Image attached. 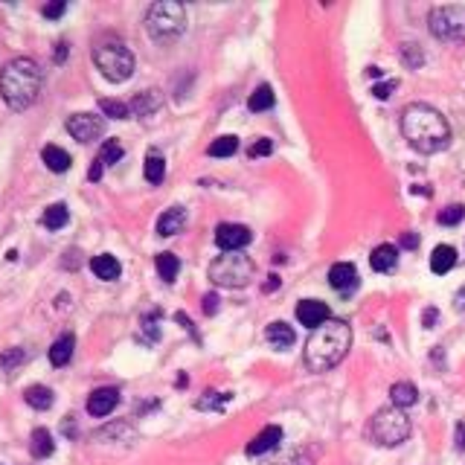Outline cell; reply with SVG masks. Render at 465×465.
Here are the masks:
<instances>
[{
	"instance_id": "9a60e30c",
	"label": "cell",
	"mask_w": 465,
	"mask_h": 465,
	"mask_svg": "<svg viewBox=\"0 0 465 465\" xmlns=\"http://www.w3.org/2000/svg\"><path fill=\"white\" fill-rule=\"evenodd\" d=\"M186 224V209L184 206H169L166 213L157 219V233L160 236H178Z\"/></svg>"
},
{
	"instance_id": "8fae6325",
	"label": "cell",
	"mask_w": 465,
	"mask_h": 465,
	"mask_svg": "<svg viewBox=\"0 0 465 465\" xmlns=\"http://www.w3.org/2000/svg\"><path fill=\"white\" fill-rule=\"evenodd\" d=\"M329 285H331L334 291H341V294L355 291V288H358V268H355L352 262H337V265H331V271H329Z\"/></svg>"
},
{
	"instance_id": "d590c367",
	"label": "cell",
	"mask_w": 465,
	"mask_h": 465,
	"mask_svg": "<svg viewBox=\"0 0 465 465\" xmlns=\"http://www.w3.org/2000/svg\"><path fill=\"white\" fill-rule=\"evenodd\" d=\"M396 88H399V81H396V79H390V81H381V84H375V88H372V96L384 102V99H390V94H393Z\"/></svg>"
},
{
	"instance_id": "836d02e7",
	"label": "cell",
	"mask_w": 465,
	"mask_h": 465,
	"mask_svg": "<svg viewBox=\"0 0 465 465\" xmlns=\"http://www.w3.org/2000/svg\"><path fill=\"white\" fill-rule=\"evenodd\" d=\"M122 154H125V149L116 140H105V146L99 151V160L102 163H116V160H122Z\"/></svg>"
},
{
	"instance_id": "52a82bcc",
	"label": "cell",
	"mask_w": 465,
	"mask_h": 465,
	"mask_svg": "<svg viewBox=\"0 0 465 465\" xmlns=\"http://www.w3.org/2000/svg\"><path fill=\"white\" fill-rule=\"evenodd\" d=\"M94 61L108 81H129L134 73V56L125 44H102L94 50Z\"/></svg>"
},
{
	"instance_id": "3957f363",
	"label": "cell",
	"mask_w": 465,
	"mask_h": 465,
	"mask_svg": "<svg viewBox=\"0 0 465 465\" xmlns=\"http://www.w3.org/2000/svg\"><path fill=\"white\" fill-rule=\"evenodd\" d=\"M41 81H44V73H41L35 59H12L4 70H0V96L12 111H24L29 108L38 94H41Z\"/></svg>"
},
{
	"instance_id": "f35d334b",
	"label": "cell",
	"mask_w": 465,
	"mask_h": 465,
	"mask_svg": "<svg viewBox=\"0 0 465 465\" xmlns=\"http://www.w3.org/2000/svg\"><path fill=\"white\" fill-rule=\"evenodd\" d=\"M64 9H67V4H64V0H59V4L44 6V15H47V18H61V15H64Z\"/></svg>"
},
{
	"instance_id": "1f68e13d",
	"label": "cell",
	"mask_w": 465,
	"mask_h": 465,
	"mask_svg": "<svg viewBox=\"0 0 465 465\" xmlns=\"http://www.w3.org/2000/svg\"><path fill=\"white\" fill-rule=\"evenodd\" d=\"M230 401V393H204V399H198V410H221Z\"/></svg>"
},
{
	"instance_id": "d4e9b609",
	"label": "cell",
	"mask_w": 465,
	"mask_h": 465,
	"mask_svg": "<svg viewBox=\"0 0 465 465\" xmlns=\"http://www.w3.org/2000/svg\"><path fill=\"white\" fill-rule=\"evenodd\" d=\"M24 399H26V404L35 407V410H50V407H53V390H50V387H41V384L26 387Z\"/></svg>"
},
{
	"instance_id": "4fadbf2b",
	"label": "cell",
	"mask_w": 465,
	"mask_h": 465,
	"mask_svg": "<svg viewBox=\"0 0 465 465\" xmlns=\"http://www.w3.org/2000/svg\"><path fill=\"white\" fill-rule=\"evenodd\" d=\"M297 320L303 326H309V329H317V326H323L329 320V306L320 303V300H303L297 306Z\"/></svg>"
},
{
	"instance_id": "603a6c76",
	"label": "cell",
	"mask_w": 465,
	"mask_h": 465,
	"mask_svg": "<svg viewBox=\"0 0 465 465\" xmlns=\"http://www.w3.org/2000/svg\"><path fill=\"white\" fill-rule=\"evenodd\" d=\"M454 265H456V250L451 244L434 247V256H431V271L434 274H448Z\"/></svg>"
},
{
	"instance_id": "30bf717a",
	"label": "cell",
	"mask_w": 465,
	"mask_h": 465,
	"mask_svg": "<svg viewBox=\"0 0 465 465\" xmlns=\"http://www.w3.org/2000/svg\"><path fill=\"white\" fill-rule=\"evenodd\" d=\"M250 241H253V233H250V227H244V224H230V221H224V224L216 227V244H219L224 253L244 250Z\"/></svg>"
},
{
	"instance_id": "ffe728a7",
	"label": "cell",
	"mask_w": 465,
	"mask_h": 465,
	"mask_svg": "<svg viewBox=\"0 0 465 465\" xmlns=\"http://www.w3.org/2000/svg\"><path fill=\"white\" fill-rule=\"evenodd\" d=\"M41 160L47 163V169L50 172H56V175H61V172H67L70 169V154L64 151V149H59V146H44L41 149Z\"/></svg>"
},
{
	"instance_id": "2e32d148",
	"label": "cell",
	"mask_w": 465,
	"mask_h": 465,
	"mask_svg": "<svg viewBox=\"0 0 465 465\" xmlns=\"http://www.w3.org/2000/svg\"><path fill=\"white\" fill-rule=\"evenodd\" d=\"M369 265H372V271H378V274L396 271V265H399V250H396L393 244H378V247L372 250V256H369Z\"/></svg>"
},
{
	"instance_id": "6da1fadb",
	"label": "cell",
	"mask_w": 465,
	"mask_h": 465,
	"mask_svg": "<svg viewBox=\"0 0 465 465\" xmlns=\"http://www.w3.org/2000/svg\"><path fill=\"white\" fill-rule=\"evenodd\" d=\"M401 134L421 154H436L451 140L448 119L434 105H425V102H413V105L404 108V114H401Z\"/></svg>"
},
{
	"instance_id": "ac0fdd59",
	"label": "cell",
	"mask_w": 465,
	"mask_h": 465,
	"mask_svg": "<svg viewBox=\"0 0 465 465\" xmlns=\"http://www.w3.org/2000/svg\"><path fill=\"white\" fill-rule=\"evenodd\" d=\"M91 268H94V274H96L99 279H105V282H114V279H119V274H122V265L116 262V256H111V253H99V256H94V259H91Z\"/></svg>"
},
{
	"instance_id": "7bdbcfd3",
	"label": "cell",
	"mask_w": 465,
	"mask_h": 465,
	"mask_svg": "<svg viewBox=\"0 0 465 465\" xmlns=\"http://www.w3.org/2000/svg\"><path fill=\"white\" fill-rule=\"evenodd\" d=\"M401 244H404V247H416V244H419V239H416L413 233H404V236H401Z\"/></svg>"
},
{
	"instance_id": "9c48e42d",
	"label": "cell",
	"mask_w": 465,
	"mask_h": 465,
	"mask_svg": "<svg viewBox=\"0 0 465 465\" xmlns=\"http://www.w3.org/2000/svg\"><path fill=\"white\" fill-rule=\"evenodd\" d=\"M67 131L79 140V143H94L105 134V119L96 114H73L67 119Z\"/></svg>"
},
{
	"instance_id": "5b68a950",
	"label": "cell",
	"mask_w": 465,
	"mask_h": 465,
	"mask_svg": "<svg viewBox=\"0 0 465 465\" xmlns=\"http://www.w3.org/2000/svg\"><path fill=\"white\" fill-rule=\"evenodd\" d=\"M410 431H413V428H410V419H407V413L399 410V407H384V410H378V413L369 419V428H366L369 439H372L375 445H381V448H396V445L407 442Z\"/></svg>"
},
{
	"instance_id": "60d3db41",
	"label": "cell",
	"mask_w": 465,
	"mask_h": 465,
	"mask_svg": "<svg viewBox=\"0 0 465 465\" xmlns=\"http://www.w3.org/2000/svg\"><path fill=\"white\" fill-rule=\"evenodd\" d=\"M88 178H91V181H99V178H102V160H94V163H91Z\"/></svg>"
},
{
	"instance_id": "7c38bea8",
	"label": "cell",
	"mask_w": 465,
	"mask_h": 465,
	"mask_svg": "<svg viewBox=\"0 0 465 465\" xmlns=\"http://www.w3.org/2000/svg\"><path fill=\"white\" fill-rule=\"evenodd\" d=\"M116 404H119V390H116V387H99V390H94L91 399H88V413L96 416V419H102V416L114 413Z\"/></svg>"
},
{
	"instance_id": "484cf974",
	"label": "cell",
	"mask_w": 465,
	"mask_h": 465,
	"mask_svg": "<svg viewBox=\"0 0 465 465\" xmlns=\"http://www.w3.org/2000/svg\"><path fill=\"white\" fill-rule=\"evenodd\" d=\"M67 221H70V209H67L64 204H53V206H47V213L41 216V224H44L47 230H61Z\"/></svg>"
},
{
	"instance_id": "e0dca14e",
	"label": "cell",
	"mask_w": 465,
	"mask_h": 465,
	"mask_svg": "<svg viewBox=\"0 0 465 465\" xmlns=\"http://www.w3.org/2000/svg\"><path fill=\"white\" fill-rule=\"evenodd\" d=\"M265 337H268V344L276 346V349H288V346H294V341H297L294 329H291L288 323H282V320L271 323V326L265 329Z\"/></svg>"
},
{
	"instance_id": "f1b7e54d",
	"label": "cell",
	"mask_w": 465,
	"mask_h": 465,
	"mask_svg": "<svg viewBox=\"0 0 465 465\" xmlns=\"http://www.w3.org/2000/svg\"><path fill=\"white\" fill-rule=\"evenodd\" d=\"M163 178H166V160L157 151H149V157H146V181L160 184Z\"/></svg>"
},
{
	"instance_id": "83f0119b",
	"label": "cell",
	"mask_w": 465,
	"mask_h": 465,
	"mask_svg": "<svg viewBox=\"0 0 465 465\" xmlns=\"http://www.w3.org/2000/svg\"><path fill=\"white\" fill-rule=\"evenodd\" d=\"M131 108L137 111V116H151V114L160 108V96H157V91L137 94V96H134V102H131Z\"/></svg>"
},
{
	"instance_id": "44dd1931",
	"label": "cell",
	"mask_w": 465,
	"mask_h": 465,
	"mask_svg": "<svg viewBox=\"0 0 465 465\" xmlns=\"http://www.w3.org/2000/svg\"><path fill=\"white\" fill-rule=\"evenodd\" d=\"M390 401H393V407H399V410L413 407V404L419 401V390H416L410 381H399V384L390 387Z\"/></svg>"
},
{
	"instance_id": "4316f807",
	"label": "cell",
	"mask_w": 465,
	"mask_h": 465,
	"mask_svg": "<svg viewBox=\"0 0 465 465\" xmlns=\"http://www.w3.org/2000/svg\"><path fill=\"white\" fill-rule=\"evenodd\" d=\"M154 265H157V274H160L163 282H175V276L181 271V262H178L175 253H160V256L154 259Z\"/></svg>"
},
{
	"instance_id": "d6a6232c",
	"label": "cell",
	"mask_w": 465,
	"mask_h": 465,
	"mask_svg": "<svg viewBox=\"0 0 465 465\" xmlns=\"http://www.w3.org/2000/svg\"><path fill=\"white\" fill-rule=\"evenodd\" d=\"M439 219V224H445V227H454V224H459L462 219H465V206H459V204H451V206H445L442 213L436 216Z\"/></svg>"
},
{
	"instance_id": "f6af8a7d",
	"label": "cell",
	"mask_w": 465,
	"mask_h": 465,
	"mask_svg": "<svg viewBox=\"0 0 465 465\" xmlns=\"http://www.w3.org/2000/svg\"><path fill=\"white\" fill-rule=\"evenodd\" d=\"M64 56H67V44H59V50H56V61H64Z\"/></svg>"
},
{
	"instance_id": "5bb4252c",
	"label": "cell",
	"mask_w": 465,
	"mask_h": 465,
	"mask_svg": "<svg viewBox=\"0 0 465 465\" xmlns=\"http://www.w3.org/2000/svg\"><path fill=\"white\" fill-rule=\"evenodd\" d=\"M282 442V428L279 425H268L262 434L253 436V442L247 445V456H262L268 451H274Z\"/></svg>"
},
{
	"instance_id": "b9f144b4",
	"label": "cell",
	"mask_w": 465,
	"mask_h": 465,
	"mask_svg": "<svg viewBox=\"0 0 465 465\" xmlns=\"http://www.w3.org/2000/svg\"><path fill=\"white\" fill-rule=\"evenodd\" d=\"M456 451H465V425H456Z\"/></svg>"
},
{
	"instance_id": "bcb514c9",
	"label": "cell",
	"mask_w": 465,
	"mask_h": 465,
	"mask_svg": "<svg viewBox=\"0 0 465 465\" xmlns=\"http://www.w3.org/2000/svg\"><path fill=\"white\" fill-rule=\"evenodd\" d=\"M366 76H369V79H381V70H378V67H369Z\"/></svg>"
},
{
	"instance_id": "8d00e7d4",
	"label": "cell",
	"mask_w": 465,
	"mask_h": 465,
	"mask_svg": "<svg viewBox=\"0 0 465 465\" xmlns=\"http://www.w3.org/2000/svg\"><path fill=\"white\" fill-rule=\"evenodd\" d=\"M401 53H404V59H407V64H410V67H419L421 61H425V56H421V50H419L416 44H404V47H401Z\"/></svg>"
},
{
	"instance_id": "7402d4cb",
	"label": "cell",
	"mask_w": 465,
	"mask_h": 465,
	"mask_svg": "<svg viewBox=\"0 0 465 465\" xmlns=\"http://www.w3.org/2000/svg\"><path fill=\"white\" fill-rule=\"evenodd\" d=\"M73 346H76V337H73V334H61L59 341L50 346V364H53V366H64V364H70V358H73Z\"/></svg>"
},
{
	"instance_id": "277c9868",
	"label": "cell",
	"mask_w": 465,
	"mask_h": 465,
	"mask_svg": "<svg viewBox=\"0 0 465 465\" xmlns=\"http://www.w3.org/2000/svg\"><path fill=\"white\" fill-rule=\"evenodd\" d=\"M146 29L157 44H172L186 32V6L178 0H160L146 15Z\"/></svg>"
},
{
	"instance_id": "ba28073f",
	"label": "cell",
	"mask_w": 465,
	"mask_h": 465,
	"mask_svg": "<svg viewBox=\"0 0 465 465\" xmlns=\"http://www.w3.org/2000/svg\"><path fill=\"white\" fill-rule=\"evenodd\" d=\"M428 26L442 41L465 38V6H436L428 18Z\"/></svg>"
},
{
	"instance_id": "4dcf8cb0",
	"label": "cell",
	"mask_w": 465,
	"mask_h": 465,
	"mask_svg": "<svg viewBox=\"0 0 465 465\" xmlns=\"http://www.w3.org/2000/svg\"><path fill=\"white\" fill-rule=\"evenodd\" d=\"M99 111L111 119H129V105L119 102V99H102L99 102Z\"/></svg>"
},
{
	"instance_id": "f546056e",
	"label": "cell",
	"mask_w": 465,
	"mask_h": 465,
	"mask_svg": "<svg viewBox=\"0 0 465 465\" xmlns=\"http://www.w3.org/2000/svg\"><path fill=\"white\" fill-rule=\"evenodd\" d=\"M236 149H239V137L224 134V137H219L213 146H209V154L213 157H230V154H236Z\"/></svg>"
},
{
	"instance_id": "7a4b0ae2",
	"label": "cell",
	"mask_w": 465,
	"mask_h": 465,
	"mask_svg": "<svg viewBox=\"0 0 465 465\" xmlns=\"http://www.w3.org/2000/svg\"><path fill=\"white\" fill-rule=\"evenodd\" d=\"M352 346V326L346 320H326L317 326L306 344V364L311 372H329L337 366Z\"/></svg>"
},
{
	"instance_id": "e575fe53",
	"label": "cell",
	"mask_w": 465,
	"mask_h": 465,
	"mask_svg": "<svg viewBox=\"0 0 465 465\" xmlns=\"http://www.w3.org/2000/svg\"><path fill=\"white\" fill-rule=\"evenodd\" d=\"M271 151H274V143H271L268 137H259L256 143H253V146L247 149V154H250V157H268Z\"/></svg>"
},
{
	"instance_id": "ee69618b",
	"label": "cell",
	"mask_w": 465,
	"mask_h": 465,
	"mask_svg": "<svg viewBox=\"0 0 465 465\" xmlns=\"http://www.w3.org/2000/svg\"><path fill=\"white\" fill-rule=\"evenodd\" d=\"M434 320H436V311H434V309H428V311H425V326L431 329V326H434Z\"/></svg>"
},
{
	"instance_id": "8992f818",
	"label": "cell",
	"mask_w": 465,
	"mask_h": 465,
	"mask_svg": "<svg viewBox=\"0 0 465 465\" xmlns=\"http://www.w3.org/2000/svg\"><path fill=\"white\" fill-rule=\"evenodd\" d=\"M253 259L244 256L241 250H233V253H224V256H219L213 265H209V279H213L219 288H244L250 285L253 279Z\"/></svg>"
},
{
	"instance_id": "cb8c5ba5",
	"label": "cell",
	"mask_w": 465,
	"mask_h": 465,
	"mask_svg": "<svg viewBox=\"0 0 465 465\" xmlns=\"http://www.w3.org/2000/svg\"><path fill=\"white\" fill-rule=\"evenodd\" d=\"M274 102H276V96H274V91H271V84H259V88L250 94L247 108H250L253 114H259V111H271Z\"/></svg>"
},
{
	"instance_id": "d6986e66",
	"label": "cell",
	"mask_w": 465,
	"mask_h": 465,
	"mask_svg": "<svg viewBox=\"0 0 465 465\" xmlns=\"http://www.w3.org/2000/svg\"><path fill=\"white\" fill-rule=\"evenodd\" d=\"M29 451L35 459H47L53 451H56V442H53V434L47 428H35L32 436H29Z\"/></svg>"
},
{
	"instance_id": "ab89813d",
	"label": "cell",
	"mask_w": 465,
	"mask_h": 465,
	"mask_svg": "<svg viewBox=\"0 0 465 465\" xmlns=\"http://www.w3.org/2000/svg\"><path fill=\"white\" fill-rule=\"evenodd\" d=\"M204 311L206 314H216L219 311V297H216V294H206V297H204Z\"/></svg>"
},
{
	"instance_id": "74e56055",
	"label": "cell",
	"mask_w": 465,
	"mask_h": 465,
	"mask_svg": "<svg viewBox=\"0 0 465 465\" xmlns=\"http://www.w3.org/2000/svg\"><path fill=\"white\" fill-rule=\"evenodd\" d=\"M26 355H24V349H12V352H6L4 358H0V366H4V369H12L15 364H21Z\"/></svg>"
}]
</instances>
